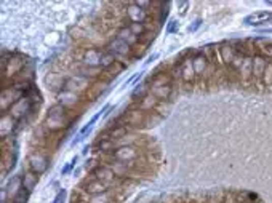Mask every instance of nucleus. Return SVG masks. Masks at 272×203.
<instances>
[{"instance_id": "4468645a", "label": "nucleus", "mask_w": 272, "mask_h": 203, "mask_svg": "<svg viewBox=\"0 0 272 203\" xmlns=\"http://www.w3.org/2000/svg\"><path fill=\"white\" fill-rule=\"evenodd\" d=\"M150 93L157 101H165L171 95V85H162V86H150Z\"/></svg>"}, {"instance_id": "9b49d317", "label": "nucleus", "mask_w": 272, "mask_h": 203, "mask_svg": "<svg viewBox=\"0 0 272 203\" xmlns=\"http://www.w3.org/2000/svg\"><path fill=\"white\" fill-rule=\"evenodd\" d=\"M106 190H107V186L101 183L100 179H92V181L85 184V192L90 195H100V194H104Z\"/></svg>"}, {"instance_id": "6ab92c4d", "label": "nucleus", "mask_w": 272, "mask_h": 203, "mask_svg": "<svg viewBox=\"0 0 272 203\" xmlns=\"http://www.w3.org/2000/svg\"><path fill=\"white\" fill-rule=\"evenodd\" d=\"M269 18H272V15L267 13V11H258V13L250 15L247 18V22H248V24H259V22H263V21H266Z\"/></svg>"}, {"instance_id": "f03ea898", "label": "nucleus", "mask_w": 272, "mask_h": 203, "mask_svg": "<svg viewBox=\"0 0 272 203\" xmlns=\"http://www.w3.org/2000/svg\"><path fill=\"white\" fill-rule=\"evenodd\" d=\"M32 107H34V101H32V98L23 96L10 107V115H12L15 120H21L24 115H27L29 112H32Z\"/></svg>"}, {"instance_id": "dca6fc26", "label": "nucleus", "mask_w": 272, "mask_h": 203, "mask_svg": "<svg viewBox=\"0 0 272 203\" xmlns=\"http://www.w3.org/2000/svg\"><path fill=\"white\" fill-rule=\"evenodd\" d=\"M21 189H23V178H21V176H15V178H12V181L8 183L7 192H8L10 195L15 197Z\"/></svg>"}, {"instance_id": "b1692460", "label": "nucleus", "mask_w": 272, "mask_h": 203, "mask_svg": "<svg viewBox=\"0 0 272 203\" xmlns=\"http://www.w3.org/2000/svg\"><path fill=\"white\" fill-rule=\"evenodd\" d=\"M263 80H264L266 86H272V61L267 63V67H266V72H264Z\"/></svg>"}, {"instance_id": "39448f33", "label": "nucleus", "mask_w": 272, "mask_h": 203, "mask_svg": "<svg viewBox=\"0 0 272 203\" xmlns=\"http://www.w3.org/2000/svg\"><path fill=\"white\" fill-rule=\"evenodd\" d=\"M93 175L96 176V179H100V181L104 183L106 186H111L115 181V173L109 166L98 165L95 170H93Z\"/></svg>"}, {"instance_id": "ddd939ff", "label": "nucleus", "mask_w": 272, "mask_h": 203, "mask_svg": "<svg viewBox=\"0 0 272 203\" xmlns=\"http://www.w3.org/2000/svg\"><path fill=\"white\" fill-rule=\"evenodd\" d=\"M59 98V104L64 106V107H74L75 104L79 103V96L77 93H74V92H69V90H63V93L58 96Z\"/></svg>"}, {"instance_id": "4be33fe9", "label": "nucleus", "mask_w": 272, "mask_h": 203, "mask_svg": "<svg viewBox=\"0 0 272 203\" xmlns=\"http://www.w3.org/2000/svg\"><path fill=\"white\" fill-rule=\"evenodd\" d=\"M130 31H132L136 37H139V36H143L144 34V31H146V27H144V24L143 22H130Z\"/></svg>"}, {"instance_id": "2eb2a0df", "label": "nucleus", "mask_w": 272, "mask_h": 203, "mask_svg": "<svg viewBox=\"0 0 272 203\" xmlns=\"http://www.w3.org/2000/svg\"><path fill=\"white\" fill-rule=\"evenodd\" d=\"M103 51H98V50H93V48H90L88 51L85 53V56H83V61L88 64L90 67H93V66H98V64H101V58H103Z\"/></svg>"}, {"instance_id": "393cba45", "label": "nucleus", "mask_w": 272, "mask_h": 203, "mask_svg": "<svg viewBox=\"0 0 272 203\" xmlns=\"http://www.w3.org/2000/svg\"><path fill=\"white\" fill-rule=\"evenodd\" d=\"M111 201V198H109V195L104 192V194H100V195H93L90 200H88V203H109Z\"/></svg>"}, {"instance_id": "5701e85b", "label": "nucleus", "mask_w": 272, "mask_h": 203, "mask_svg": "<svg viewBox=\"0 0 272 203\" xmlns=\"http://www.w3.org/2000/svg\"><path fill=\"white\" fill-rule=\"evenodd\" d=\"M29 190H26V189H21L19 192L13 197V203H27V200H29Z\"/></svg>"}, {"instance_id": "bb28decb", "label": "nucleus", "mask_w": 272, "mask_h": 203, "mask_svg": "<svg viewBox=\"0 0 272 203\" xmlns=\"http://www.w3.org/2000/svg\"><path fill=\"white\" fill-rule=\"evenodd\" d=\"M199 26H200V19H197V21L194 22V26H192V27H189V32H194V31L197 29Z\"/></svg>"}, {"instance_id": "a211bd4d", "label": "nucleus", "mask_w": 272, "mask_h": 203, "mask_svg": "<svg viewBox=\"0 0 272 203\" xmlns=\"http://www.w3.org/2000/svg\"><path fill=\"white\" fill-rule=\"evenodd\" d=\"M37 183H39V178H37L36 173H26L23 176V189L29 190V192H31V190H34Z\"/></svg>"}, {"instance_id": "7ed1b4c3", "label": "nucleus", "mask_w": 272, "mask_h": 203, "mask_svg": "<svg viewBox=\"0 0 272 203\" xmlns=\"http://www.w3.org/2000/svg\"><path fill=\"white\" fill-rule=\"evenodd\" d=\"M112 157H114L115 162L132 163L139 157V152L135 148H132V146H122V148H118L112 152Z\"/></svg>"}, {"instance_id": "412c9836", "label": "nucleus", "mask_w": 272, "mask_h": 203, "mask_svg": "<svg viewBox=\"0 0 272 203\" xmlns=\"http://www.w3.org/2000/svg\"><path fill=\"white\" fill-rule=\"evenodd\" d=\"M106 82H101V83H96V85H93V86H90V98L92 99H96L98 96H100L104 90H106Z\"/></svg>"}, {"instance_id": "f257e3e1", "label": "nucleus", "mask_w": 272, "mask_h": 203, "mask_svg": "<svg viewBox=\"0 0 272 203\" xmlns=\"http://www.w3.org/2000/svg\"><path fill=\"white\" fill-rule=\"evenodd\" d=\"M68 123H69V120H68V112H66V107H64V106L56 104V106H53V107L48 110L47 127H48L51 131L61 130V128L66 127Z\"/></svg>"}, {"instance_id": "6e6552de", "label": "nucleus", "mask_w": 272, "mask_h": 203, "mask_svg": "<svg viewBox=\"0 0 272 203\" xmlns=\"http://www.w3.org/2000/svg\"><path fill=\"white\" fill-rule=\"evenodd\" d=\"M252 61H253V78H255V80H261V78L264 77L267 61H266L264 56H261V54L255 56Z\"/></svg>"}, {"instance_id": "0eeeda50", "label": "nucleus", "mask_w": 272, "mask_h": 203, "mask_svg": "<svg viewBox=\"0 0 272 203\" xmlns=\"http://www.w3.org/2000/svg\"><path fill=\"white\" fill-rule=\"evenodd\" d=\"M127 16L132 22H143L147 15H146V10H143L138 4H130L127 8Z\"/></svg>"}, {"instance_id": "aec40b11", "label": "nucleus", "mask_w": 272, "mask_h": 203, "mask_svg": "<svg viewBox=\"0 0 272 203\" xmlns=\"http://www.w3.org/2000/svg\"><path fill=\"white\" fill-rule=\"evenodd\" d=\"M125 69V66L122 64V63H118V61H115V63H112L109 67H106L104 69V74H111V75H118V72H122Z\"/></svg>"}, {"instance_id": "f3484780", "label": "nucleus", "mask_w": 272, "mask_h": 203, "mask_svg": "<svg viewBox=\"0 0 272 203\" xmlns=\"http://www.w3.org/2000/svg\"><path fill=\"white\" fill-rule=\"evenodd\" d=\"M117 36H118V39L120 40H124L125 43H128L130 47H132L133 43H136L138 42V37L135 36V34L130 31V27H124V29H120L117 32Z\"/></svg>"}, {"instance_id": "f8f14e48", "label": "nucleus", "mask_w": 272, "mask_h": 203, "mask_svg": "<svg viewBox=\"0 0 272 203\" xmlns=\"http://www.w3.org/2000/svg\"><path fill=\"white\" fill-rule=\"evenodd\" d=\"M208 58H206L205 54H197L195 58L192 60V66H194V71H195V75H203L206 72V69H208Z\"/></svg>"}, {"instance_id": "a878e982", "label": "nucleus", "mask_w": 272, "mask_h": 203, "mask_svg": "<svg viewBox=\"0 0 272 203\" xmlns=\"http://www.w3.org/2000/svg\"><path fill=\"white\" fill-rule=\"evenodd\" d=\"M168 31H170V32H175V31H176V21H171V22H170Z\"/></svg>"}, {"instance_id": "9d476101", "label": "nucleus", "mask_w": 272, "mask_h": 203, "mask_svg": "<svg viewBox=\"0 0 272 203\" xmlns=\"http://www.w3.org/2000/svg\"><path fill=\"white\" fill-rule=\"evenodd\" d=\"M178 75L183 78L184 82H192L194 80L195 71H194V66H192L191 60H186L184 63H181L179 69H178Z\"/></svg>"}, {"instance_id": "423d86ee", "label": "nucleus", "mask_w": 272, "mask_h": 203, "mask_svg": "<svg viewBox=\"0 0 272 203\" xmlns=\"http://www.w3.org/2000/svg\"><path fill=\"white\" fill-rule=\"evenodd\" d=\"M109 53L114 54V56L115 54H118V56H128L130 53H132V47L117 37L115 40L111 42V45H109Z\"/></svg>"}, {"instance_id": "20e7f679", "label": "nucleus", "mask_w": 272, "mask_h": 203, "mask_svg": "<svg viewBox=\"0 0 272 203\" xmlns=\"http://www.w3.org/2000/svg\"><path fill=\"white\" fill-rule=\"evenodd\" d=\"M29 166H31L32 173L42 175L48 168V157L43 155L42 152L31 154V157H29Z\"/></svg>"}, {"instance_id": "1a4fd4ad", "label": "nucleus", "mask_w": 272, "mask_h": 203, "mask_svg": "<svg viewBox=\"0 0 272 203\" xmlns=\"http://www.w3.org/2000/svg\"><path fill=\"white\" fill-rule=\"evenodd\" d=\"M237 51H235V48L232 47L231 43H224L223 45V48H220V56H221V61L226 64V66H232V63L235 61V58H237Z\"/></svg>"}]
</instances>
